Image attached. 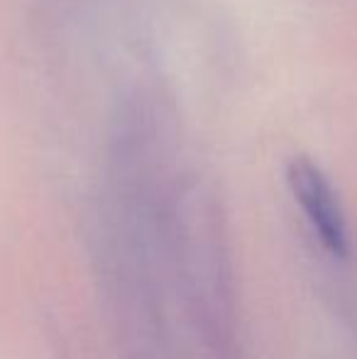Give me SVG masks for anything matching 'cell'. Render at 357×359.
<instances>
[{
  "mask_svg": "<svg viewBox=\"0 0 357 359\" xmlns=\"http://www.w3.org/2000/svg\"><path fill=\"white\" fill-rule=\"evenodd\" d=\"M286 184L323 250L338 259H345L350 252L348 222L328 176L311 159L296 156L286 166Z\"/></svg>",
  "mask_w": 357,
  "mask_h": 359,
  "instance_id": "cell-1",
  "label": "cell"
}]
</instances>
